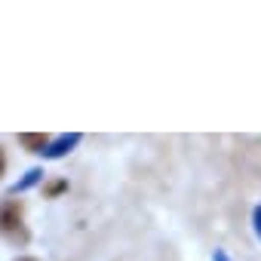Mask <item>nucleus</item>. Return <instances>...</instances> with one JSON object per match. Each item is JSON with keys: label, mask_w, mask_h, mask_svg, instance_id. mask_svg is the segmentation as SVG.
Wrapping results in <instances>:
<instances>
[{"label": "nucleus", "mask_w": 261, "mask_h": 261, "mask_svg": "<svg viewBox=\"0 0 261 261\" xmlns=\"http://www.w3.org/2000/svg\"><path fill=\"white\" fill-rule=\"evenodd\" d=\"M59 191H65V181H53L49 188H46V194L53 197V194H59Z\"/></svg>", "instance_id": "39448f33"}, {"label": "nucleus", "mask_w": 261, "mask_h": 261, "mask_svg": "<svg viewBox=\"0 0 261 261\" xmlns=\"http://www.w3.org/2000/svg\"><path fill=\"white\" fill-rule=\"evenodd\" d=\"M16 261H34V258H16Z\"/></svg>", "instance_id": "1a4fd4ad"}, {"label": "nucleus", "mask_w": 261, "mask_h": 261, "mask_svg": "<svg viewBox=\"0 0 261 261\" xmlns=\"http://www.w3.org/2000/svg\"><path fill=\"white\" fill-rule=\"evenodd\" d=\"M255 230H258V237H261V206L255 209Z\"/></svg>", "instance_id": "0eeeda50"}, {"label": "nucleus", "mask_w": 261, "mask_h": 261, "mask_svg": "<svg viewBox=\"0 0 261 261\" xmlns=\"http://www.w3.org/2000/svg\"><path fill=\"white\" fill-rule=\"evenodd\" d=\"M80 145V136L77 133H71V136H59L56 142H49V148L43 151V157L46 160H59V157H65L71 148H77Z\"/></svg>", "instance_id": "f03ea898"}, {"label": "nucleus", "mask_w": 261, "mask_h": 261, "mask_svg": "<svg viewBox=\"0 0 261 261\" xmlns=\"http://www.w3.org/2000/svg\"><path fill=\"white\" fill-rule=\"evenodd\" d=\"M0 233H4L10 243H19V246L28 243V227L22 221V206L16 200L0 203Z\"/></svg>", "instance_id": "f257e3e1"}, {"label": "nucleus", "mask_w": 261, "mask_h": 261, "mask_svg": "<svg viewBox=\"0 0 261 261\" xmlns=\"http://www.w3.org/2000/svg\"><path fill=\"white\" fill-rule=\"evenodd\" d=\"M4 172H7V154H4V148H0V178H4Z\"/></svg>", "instance_id": "423d86ee"}, {"label": "nucleus", "mask_w": 261, "mask_h": 261, "mask_svg": "<svg viewBox=\"0 0 261 261\" xmlns=\"http://www.w3.org/2000/svg\"><path fill=\"white\" fill-rule=\"evenodd\" d=\"M40 175H43L40 169H28V172H25V178L13 185V194H19V191H28L31 185H37V181H40Z\"/></svg>", "instance_id": "20e7f679"}, {"label": "nucleus", "mask_w": 261, "mask_h": 261, "mask_svg": "<svg viewBox=\"0 0 261 261\" xmlns=\"http://www.w3.org/2000/svg\"><path fill=\"white\" fill-rule=\"evenodd\" d=\"M19 145L25 151H31V154H43L49 148V136H43V133H22L19 136Z\"/></svg>", "instance_id": "7ed1b4c3"}, {"label": "nucleus", "mask_w": 261, "mask_h": 261, "mask_svg": "<svg viewBox=\"0 0 261 261\" xmlns=\"http://www.w3.org/2000/svg\"><path fill=\"white\" fill-rule=\"evenodd\" d=\"M215 261H227V255L224 252H215Z\"/></svg>", "instance_id": "6e6552de"}]
</instances>
